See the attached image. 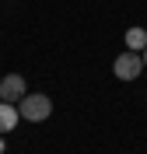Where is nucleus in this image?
Returning <instances> with one entry per match:
<instances>
[{
    "instance_id": "2",
    "label": "nucleus",
    "mask_w": 147,
    "mask_h": 154,
    "mask_svg": "<svg viewBox=\"0 0 147 154\" xmlns=\"http://www.w3.org/2000/svg\"><path fill=\"white\" fill-rule=\"evenodd\" d=\"M144 67H147V63H144V56H140L137 49H126V53L116 56V63H112V70H116L119 81H137Z\"/></svg>"
},
{
    "instance_id": "7",
    "label": "nucleus",
    "mask_w": 147,
    "mask_h": 154,
    "mask_svg": "<svg viewBox=\"0 0 147 154\" xmlns=\"http://www.w3.org/2000/svg\"><path fill=\"white\" fill-rule=\"evenodd\" d=\"M144 63H147V49H144Z\"/></svg>"
},
{
    "instance_id": "6",
    "label": "nucleus",
    "mask_w": 147,
    "mask_h": 154,
    "mask_svg": "<svg viewBox=\"0 0 147 154\" xmlns=\"http://www.w3.org/2000/svg\"><path fill=\"white\" fill-rule=\"evenodd\" d=\"M0 154H4V140H0Z\"/></svg>"
},
{
    "instance_id": "3",
    "label": "nucleus",
    "mask_w": 147,
    "mask_h": 154,
    "mask_svg": "<svg viewBox=\"0 0 147 154\" xmlns=\"http://www.w3.org/2000/svg\"><path fill=\"white\" fill-rule=\"evenodd\" d=\"M25 91H28V84H25V77H21V74H7V77H0V102L18 105L21 98H25Z\"/></svg>"
},
{
    "instance_id": "5",
    "label": "nucleus",
    "mask_w": 147,
    "mask_h": 154,
    "mask_svg": "<svg viewBox=\"0 0 147 154\" xmlns=\"http://www.w3.org/2000/svg\"><path fill=\"white\" fill-rule=\"evenodd\" d=\"M126 49H147V32L140 28V25H133V28H126Z\"/></svg>"
},
{
    "instance_id": "4",
    "label": "nucleus",
    "mask_w": 147,
    "mask_h": 154,
    "mask_svg": "<svg viewBox=\"0 0 147 154\" xmlns=\"http://www.w3.org/2000/svg\"><path fill=\"white\" fill-rule=\"evenodd\" d=\"M14 126H18V105L0 102V133H11Z\"/></svg>"
},
{
    "instance_id": "1",
    "label": "nucleus",
    "mask_w": 147,
    "mask_h": 154,
    "mask_svg": "<svg viewBox=\"0 0 147 154\" xmlns=\"http://www.w3.org/2000/svg\"><path fill=\"white\" fill-rule=\"evenodd\" d=\"M18 116H21V119H28V123H46L49 116H53V98H49V95H32V91H25V98L18 102Z\"/></svg>"
}]
</instances>
